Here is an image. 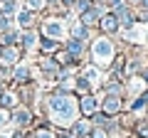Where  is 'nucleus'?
Wrapping results in <instances>:
<instances>
[{
	"label": "nucleus",
	"instance_id": "nucleus-1",
	"mask_svg": "<svg viewBox=\"0 0 148 138\" xmlns=\"http://www.w3.org/2000/svg\"><path fill=\"white\" fill-rule=\"evenodd\" d=\"M116 42L109 35H96L89 42V62L99 69H109L116 59Z\"/></svg>",
	"mask_w": 148,
	"mask_h": 138
},
{
	"label": "nucleus",
	"instance_id": "nucleus-2",
	"mask_svg": "<svg viewBox=\"0 0 148 138\" xmlns=\"http://www.w3.org/2000/svg\"><path fill=\"white\" fill-rule=\"evenodd\" d=\"M77 109H79L77 99H74L72 94H67V91H54V94L49 96V101H47V111L57 123L72 121V118L77 116Z\"/></svg>",
	"mask_w": 148,
	"mask_h": 138
},
{
	"label": "nucleus",
	"instance_id": "nucleus-3",
	"mask_svg": "<svg viewBox=\"0 0 148 138\" xmlns=\"http://www.w3.org/2000/svg\"><path fill=\"white\" fill-rule=\"evenodd\" d=\"M40 35L64 42V37H69V25L59 15H47L45 20H40Z\"/></svg>",
	"mask_w": 148,
	"mask_h": 138
},
{
	"label": "nucleus",
	"instance_id": "nucleus-4",
	"mask_svg": "<svg viewBox=\"0 0 148 138\" xmlns=\"http://www.w3.org/2000/svg\"><path fill=\"white\" fill-rule=\"evenodd\" d=\"M62 44H64V49L72 54V59H74L77 64H82V62H86V59H89V42H82V40L67 37Z\"/></svg>",
	"mask_w": 148,
	"mask_h": 138
},
{
	"label": "nucleus",
	"instance_id": "nucleus-5",
	"mask_svg": "<svg viewBox=\"0 0 148 138\" xmlns=\"http://www.w3.org/2000/svg\"><path fill=\"white\" fill-rule=\"evenodd\" d=\"M40 30H22V35H20V49L22 52H35V49H40Z\"/></svg>",
	"mask_w": 148,
	"mask_h": 138
},
{
	"label": "nucleus",
	"instance_id": "nucleus-6",
	"mask_svg": "<svg viewBox=\"0 0 148 138\" xmlns=\"http://www.w3.org/2000/svg\"><path fill=\"white\" fill-rule=\"evenodd\" d=\"M99 32L101 35H109V37H114V35H119L121 32V25H119V20H116V15L114 12H104V17L99 20Z\"/></svg>",
	"mask_w": 148,
	"mask_h": 138
},
{
	"label": "nucleus",
	"instance_id": "nucleus-7",
	"mask_svg": "<svg viewBox=\"0 0 148 138\" xmlns=\"http://www.w3.org/2000/svg\"><path fill=\"white\" fill-rule=\"evenodd\" d=\"M69 37H74V40H82V42H91V40H94L96 35H94V27H86L84 22L74 20L72 25H69Z\"/></svg>",
	"mask_w": 148,
	"mask_h": 138
},
{
	"label": "nucleus",
	"instance_id": "nucleus-8",
	"mask_svg": "<svg viewBox=\"0 0 148 138\" xmlns=\"http://www.w3.org/2000/svg\"><path fill=\"white\" fill-rule=\"evenodd\" d=\"M104 12H109V10H106V8H101V5H91L89 10H86V12H82V15L77 17V20H79V22H84L86 27H99V20L104 17Z\"/></svg>",
	"mask_w": 148,
	"mask_h": 138
},
{
	"label": "nucleus",
	"instance_id": "nucleus-9",
	"mask_svg": "<svg viewBox=\"0 0 148 138\" xmlns=\"http://www.w3.org/2000/svg\"><path fill=\"white\" fill-rule=\"evenodd\" d=\"M20 57H22L20 44H15V47H0V67H15V64H20Z\"/></svg>",
	"mask_w": 148,
	"mask_h": 138
},
{
	"label": "nucleus",
	"instance_id": "nucleus-10",
	"mask_svg": "<svg viewBox=\"0 0 148 138\" xmlns=\"http://www.w3.org/2000/svg\"><path fill=\"white\" fill-rule=\"evenodd\" d=\"M15 20H17V25H20V30H32L35 25H40V12L30 10V8H22L15 15Z\"/></svg>",
	"mask_w": 148,
	"mask_h": 138
},
{
	"label": "nucleus",
	"instance_id": "nucleus-11",
	"mask_svg": "<svg viewBox=\"0 0 148 138\" xmlns=\"http://www.w3.org/2000/svg\"><path fill=\"white\" fill-rule=\"evenodd\" d=\"M20 35H22V30H12V27L0 30V47H15V44H20Z\"/></svg>",
	"mask_w": 148,
	"mask_h": 138
},
{
	"label": "nucleus",
	"instance_id": "nucleus-12",
	"mask_svg": "<svg viewBox=\"0 0 148 138\" xmlns=\"http://www.w3.org/2000/svg\"><path fill=\"white\" fill-rule=\"evenodd\" d=\"M101 72H104V69H99V67H94V64H84V69H82L79 74L84 77L86 81H89L91 86H99V81H101Z\"/></svg>",
	"mask_w": 148,
	"mask_h": 138
},
{
	"label": "nucleus",
	"instance_id": "nucleus-13",
	"mask_svg": "<svg viewBox=\"0 0 148 138\" xmlns=\"http://www.w3.org/2000/svg\"><path fill=\"white\" fill-rule=\"evenodd\" d=\"M79 109L84 116H91V113H96V109H99V101H96L94 94H86V96H79Z\"/></svg>",
	"mask_w": 148,
	"mask_h": 138
},
{
	"label": "nucleus",
	"instance_id": "nucleus-14",
	"mask_svg": "<svg viewBox=\"0 0 148 138\" xmlns=\"http://www.w3.org/2000/svg\"><path fill=\"white\" fill-rule=\"evenodd\" d=\"M101 106H104V113H106V116H114V113L121 111V96H111V94H106Z\"/></svg>",
	"mask_w": 148,
	"mask_h": 138
},
{
	"label": "nucleus",
	"instance_id": "nucleus-15",
	"mask_svg": "<svg viewBox=\"0 0 148 138\" xmlns=\"http://www.w3.org/2000/svg\"><path fill=\"white\" fill-rule=\"evenodd\" d=\"M59 47H62V42H59V40H52V37H40V52H42V54H54Z\"/></svg>",
	"mask_w": 148,
	"mask_h": 138
},
{
	"label": "nucleus",
	"instance_id": "nucleus-16",
	"mask_svg": "<svg viewBox=\"0 0 148 138\" xmlns=\"http://www.w3.org/2000/svg\"><path fill=\"white\" fill-rule=\"evenodd\" d=\"M74 91H77L79 96H86V94H91V91H94V86H91L82 74H77V77H74Z\"/></svg>",
	"mask_w": 148,
	"mask_h": 138
},
{
	"label": "nucleus",
	"instance_id": "nucleus-17",
	"mask_svg": "<svg viewBox=\"0 0 148 138\" xmlns=\"http://www.w3.org/2000/svg\"><path fill=\"white\" fill-rule=\"evenodd\" d=\"M121 37H123V42H133V44L143 42V35H141V30H138V25L131 27V30H121Z\"/></svg>",
	"mask_w": 148,
	"mask_h": 138
},
{
	"label": "nucleus",
	"instance_id": "nucleus-18",
	"mask_svg": "<svg viewBox=\"0 0 148 138\" xmlns=\"http://www.w3.org/2000/svg\"><path fill=\"white\" fill-rule=\"evenodd\" d=\"M12 77H15L17 84H27V81H30V67H27V64H15Z\"/></svg>",
	"mask_w": 148,
	"mask_h": 138
},
{
	"label": "nucleus",
	"instance_id": "nucleus-19",
	"mask_svg": "<svg viewBox=\"0 0 148 138\" xmlns=\"http://www.w3.org/2000/svg\"><path fill=\"white\" fill-rule=\"evenodd\" d=\"M0 10H3L5 17H15L20 12V3L17 0H5V3H0Z\"/></svg>",
	"mask_w": 148,
	"mask_h": 138
},
{
	"label": "nucleus",
	"instance_id": "nucleus-20",
	"mask_svg": "<svg viewBox=\"0 0 148 138\" xmlns=\"http://www.w3.org/2000/svg\"><path fill=\"white\" fill-rule=\"evenodd\" d=\"M91 5H94L91 0H77V3H74V8H72V12H74V15H77V17H79L82 12H86V10H89Z\"/></svg>",
	"mask_w": 148,
	"mask_h": 138
},
{
	"label": "nucleus",
	"instance_id": "nucleus-21",
	"mask_svg": "<svg viewBox=\"0 0 148 138\" xmlns=\"http://www.w3.org/2000/svg\"><path fill=\"white\" fill-rule=\"evenodd\" d=\"M25 8H30L35 12H45L47 10V0H25Z\"/></svg>",
	"mask_w": 148,
	"mask_h": 138
},
{
	"label": "nucleus",
	"instance_id": "nucleus-22",
	"mask_svg": "<svg viewBox=\"0 0 148 138\" xmlns=\"http://www.w3.org/2000/svg\"><path fill=\"white\" fill-rule=\"evenodd\" d=\"M15 94H0V109H12L15 106Z\"/></svg>",
	"mask_w": 148,
	"mask_h": 138
},
{
	"label": "nucleus",
	"instance_id": "nucleus-23",
	"mask_svg": "<svg viewBox=\"0 0 148 138\" xmlns=\"http://www.w3.org/2000/svg\"><path fill=\"white\" fill-rule=\"evenodd\" d=\"M15 121L20 123V126L30 123V111H27V109H20V111H15Z\"/></svg>",
	"mask_w": 148,
	"mask_h": 138
},
{
	"label": "nucleus",
	"instance_id": "nucleus-24",
	"mask_svg": "<svg viewBox=\"0 0 148 138\" xmlns=\"http://www.w3.org/2000/svg\"><path fill=\"white\" fill-rule=\"evenodd\" d=\"M86 131H89V123L86 121H77L74 123V133H77V136H84Z\"/></svg>",
	"mask_w": 148,
	"mask_h": 138
},
{
	"label": "nucleus",
	"instance_id": "nucleus-25",
	"mask_svg": "<svg viewBox=\"0 0 148 138\" xmlns=\"http://www.w3.org/2000/svg\"><path fill=\"white\" fill-rule=\"evenodd\" d=\"M5 27H12V17H5L0 10V30H5Z\"/></svg>",
	"mask_w": 148,
	"mask_h": 138
},
{
	"label": "nucleus",
	"instance_id": "nucleus-26",
	"mask_svg": "<svg viewBox=\"0 0 148 138\" xmlns=\"http://www.w3.org/2000/svg\"><path fill=\"white\" fill-rule=\"evenodd\" d=\"M35 138H54V136H52L49 131H45V128H40V131L35 133Z\"/></svg>",
	"mask_w": 148,
	"mask_h": 138
},
{
	"label": "nucleus",
	"instance_id": "nucleus-27",
	"mask_svg": "<svg viewBox=\"0 0 148 138\" xmlns=\"http://www.w3.org/2000/svg\"><path fill=\"white\" fill-rule=\"evenodd\" d=\"M5 118H8V116H5V109H0V126L5 123Z\"/></svg>",
	"mask_w": 148,
	"mask_h": 138
},
{
	"label": "nucleus",
	"instance_id": "nucleus-28",
	"mask_svg": "<svg viewBox=\"0 0 148 138\" xmlns=\"http://www.w3.org/2000/svg\"><path fill=\"white\" fill-rule=\"evenodd\" d=\"M126 3H128L131 8H138V5H141V0H126Z\"/></svg>",
	"mask_w": 148,
	"mask_h": 138
},
{
	"label": "nucleus",
	"instance_id": "nucleus-29",
	"mask_svg": "<svg viewBox=\"0 0 148 138\" xmlns=\"http://www.w3.org/2000/svg\"><path fill=\"white\" fill-rule=\"evenodd\" d=\"M141 77H143V81H146V84H148V67H146V69H143V72H141Z\"/></svg>",
	"mask_w": 148,
	"mask_h": 138
},
{
	"label": "nucleus",
	"instance_id": "nucleus-30",
	"mask_svg": "<svg viewBox=\"0 0 148 138\" xmlns=\"http://www.w3.org/2000/svg\"><path fill=\"white\" fill-rule=\"evenodd\" d=\"M91 138H106V133H101V131H96V133H94V136H91Z\"/></svg>",
	"mask_w": 148,
	"mask_h": 138
},
{
	"label": "nucleus",
	"instance_id": "nucleus-31",
	"mask_svg": "<svg viewBox=\"0 0 148 138\" xmlns=\"http://www.w3.org/2000/svg\"><path fill=\"white\" fill-rule=\"evenodd\" d=\"M62 138H72V136H62Z\"/></svg>",
	"mask_w": 148,
	"mask_h": 138
},
{
	"label": "nucleus",
	"instance_id": "nucleus-32",
	"mask_svg": "<svg viewBox=\"0 0 148 138\" xmlns=\"http://www.w3.org/2000/svg\"><path fill=\"white\" fill-rule=\"evenodd\" d=\"M0 3H5V0H0Z\"/></svg>",
	"mask_w": 148,
	"mask_h": 138
},
{
	"label": "nucleus",
	"instance_id": "nucleus-33",
	"mask_svg": "<svg viewBox=\"0 0 148 138\" xmlns=\"http://www.w3.org/2000/svg\"><path fill=\"white\" fill-rule=\"evenodd\" d=\"M91 3H94V0H91Z\"/></svg>",
	"mask_w": 148,
	"mask_h": 138
}]
</instances>
